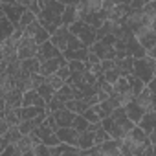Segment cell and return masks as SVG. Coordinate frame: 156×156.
<instances>
[{
	"label": "cell",
	"instance_id": "16",
	"mask_svg": "<svg viewBox=\"0 0 156 156\" xmlns=\"http://www.w3.org/2000/svg\"><path fill=\"white\" fill-rule=\"evenodd\" d=\"M15 31H17L15 24H13L2 11H0V42H2V41H8V39H13Z\"/></svg>",
	"mask_w": 156,
	"mask_h": 156
},
{
	"label": "cell",
	"instance_id": "9",
	"mask_svg": "<svg viewBox=\"0 0 156 156\" xmlns=\"http://www.w3.org/2000/svg\"><path fill=\"white\" fill-rule=\"evenodd\" d=\"M24 37H28V39H33L37 44H44V42H48V41H51V35L41 26V22L37 20V22H33V24H30L28 28H24Z\"/></svg>",
	"mask_w": 156,
	"mask_h": 156
},
{
	"label": "cell",
	"instance_id": "8",
	"mask_svg": "<svg viewBox=\"0 0 156 156\" xmlns=\"http://www.w3.org/2000/svg\"><path fill=\"white\" fill-rule=\"evenodd\" d=\"M90 51H94L101 62L103 61H116V37L114 35H108L105 37L103 41H98L94 46H90Z\"/></svg>",
	"mask_w": 156,
	"mask_h": 156
},
{
	"label": "cell",
	"instance_id": "39",
	"mask_svg": "<svg viewBox=\"0 0 156 156\" xmlns=\"http://www.w3.org/2000/svg\"><path fill=\"white\" fill-rule=\"evenodd\" d=\"M57 77H59V79H62L64 83H68V79H70V75H72V72H70V68L68 66H62L57 73H55Z\"/></svg>",
	"mask_w": 156,
	"mask_h": 156
},
{
	"label": "cell",
	"instance_id": "35",
	"mask_svg": "<svg viewBox=\"0 0 156 156\" xmlns=\"http://www.w3.org/2000/svg\"><path fill=\"white\" fill-rule=\"evenodd\" d=\"M35 156H51V147L44 145V143H39L35 149H33Z\"/></svg>",
	"mask_w": 156,
	"mask_h": 156
},
{
	"label": "cell",
	"instance_id": "48",
	"mask_svg": "<svg viewBox=\"0 0 156 156\" xmlns=\"http://www.w3.org/2000/svg\"><path fill=\"white\" fill-rule=\"evenodd\" d=\"M152 151H154V156H156V145H152Z\"/></svg>",
	"mask_w": 156,
	"mask_h": 156
},
{
	"label": "cell",
	"instance_id": "13",
	"mask_svg": "<svg viewBox=\"0 0 156 156\" xmlns=\"http://www.w3.org/2000/svg\"><path fill=\"white\" fill-rule=\"evenodd\" d=\"M62 66H68V61L62 57H57V59H51V61H46V62H41V75L42 77H50V75H55Z\"/></svg>",
	"mask_w": 156,
	"mask_h": 156
},
{
	"label": "cell",
	"instance_id": "2",
	"mask_svg": "<svg viewBox=\"0 0 156 156\" xmlns=\"http://www.w3.org/2000/svg\"><path fill=\"white\" fill-rule=\"evenodd\" d=\"M101 127L110 134V138H112V140L121 141V140H125V138L132 132V129L136 127V123L127 116L125 107H121V108H118L110 118L103 119Z\"/></svg>",
	"mask_w": 156,
	"mask_h": 156
},
{
	"label": "cell",
	"instance_id": "19",
	"mask_svg": "<svg viewBox=\"0 0 156 156\" xmlns=\"http://www.w3.org/2000/svg\"><path fill=\"white\" fill-rule=\"evenodd\" d=\"M81 151H88L92 147H96V130H85V132H79L77 136V145Z\"/></svg>",
	"mask_w": 156,
	"mask_h": 156
},
{
	"label": "cell",
	"instance_id": "45",
	"mask_svg": "<svg viewBox=\"0 0 156 156\" xmlns=\"http://www.w3.org/2000/svg\"><path fill=\"white\" fill-rule=\"evenodd\" d=\"M149 138H151V143H152V145H156V130H154V132H152Z\"/></svg>",
	"mask_w": 156,
	"mask_h": 156
},
{
	"label": "cell",
	"instance_id": "31",
	"mask_svg": "<svg viewBox=\"0 0 156 156\" xmlns=\"http://www.w3.org/2000/svg\"><path fill=\"white\" fill-rule=\"evenodd\" d=\"M83 118H85V119H87V121H88L90 125H101V123H103L101 116L98 114V110H96L94 107H92V108H88V110H87V112L83 114Z\"/></svg>",
	"mask_w": 156,
	"mask_h": 156
},
{
	"label": "cell",
	"instance_id": "5",
	"mask_svg": "<svg viewBox=\"0 0 156 156\" xmlns=\"http://www.w3.org/2000/svg\"><path fill=\"white\" fill-rule=\"evenodd\" d=\"M0 11L15 24V28H20L22 17L28 11V8L22 0H0Z\"/></svg>",
	"mask_w": 156,
	"mask_h": 156
},
{
	"label": "cell",
	"instance_id": "3",
	"mask_svg": "<svg viewBox=\"0 0 156 156\" xmlns=\"http://www.w3.org/2000/svg\"><path fill=\"white\" fill-rule=\"evenodd\" d=\"M152 147L149 134H145L138 125L132 129V132L121 140V154L123 156H145L147 151Z\"/></svg>",
	"mask_w": 156,
	"mask_h": 156
},
{
	"label": "cell",
	"instance_id": "47",
	"mask_svg": "<svg viewBox=\"0 0 156 156\" xmlns=\"http://www.w3.org/2000/svg\"><path fill=\"white\" fill-rule=\"evenodd\" d=\"M22 156H35V152L31 151V152H26V154H22Z\"/></svg>",
	"mask_w": 156,
	"mask_h": 156
},
{
	"label": "cell",
	"instance_id": "24",
	"mask_svg": "<svg viewBox=\"0 0 156 156\" xmlns=\"http://www.w3.org/2000/svg\"><path fill=\"white\" fill-rule=\"evenodd\" d=\"M134 61L132 57H125V59H116V68L121 73V77H129L134 73Z\"/></svg>",
	"mask_w": 156,
	"mask_h": 156
},
{
	"label": "cell",
	"instance_id": "21",
	"mask_svg": "<svg viewBox=\"0 0 156 156\" xmlns=\"http://www.w3.org/2000/svg\"><path fill=\"white\" fill-rule=\"evenodd\" d=\"M46 118H48V114H44V116H39V118H35V119H28V121H22L20 123V132L24 134V136H30V134H33L41 125H44L46 123Z\"/></svg>",
	"mask_w": 156,
	"mask_h": 156
},
{
	"label": "cell",
	"instance_id": "28",
	"mask_svg": "<svg viewBox=\"0 0 156 156\" xmlns=\"http://www.w3.org/2000/svg\"><path fill=\"white\" fill-rule=\"evenodd\" d=\"M55 99H59V101H62V103L66 105L68 101L75 99V96H73V88H72V87L66 83V85H64V87H62V88H61V90L55 94Z\"/></svg>",
	"mask_w": 156,
	"mask_h": 156
},
{
	"label": "cell",
	"instance_id": "18",
	"mask_svg": "<svg viewBox=\"0 0 156 156\" xmlns=\"http://www.w3.org/2000/svg\"><path fill=\"white\" fill-rule=\"evenodd\" d=\"M96 147L99 149L101 156H123L121 154V141H118V140H108L107 143L96 145Z\"/></svg>",
	"mask_w": 156,
	"mask_h": 156
},
{
	"label": "cell",
	"instance_id": "38",
	"mask_svg": "<svg viewBox=\"0 0 156 156\" xmlns=\"http://www.w3.org/2000/svg\"><path fill=\"white\" fill-rule=\"evenodd\" d=\"M0 156H22V152L19 151L17 145H9L8 149H4L2 152H0Z\"/></svg>",
	"mask_w": 156,
	"mask_h": 156
},
{
	"label": "cell",
	"instance_id": "32",
	"mask_svg": "<svg viewBox=\"0 0 156 156\" xmlns=\"http://www.w3.org/2000/svg\"><path fill=\"white\" fill-rule=\"evenodd\" d=\"M103 79L114 87V85L121 79V73L118 72V68H114V70H108V72H105V73H103Z\"/></svg>",
	"mask_w": 156,
	"mask_h": 156
},
{
	"label": "cell",
	"instance_id": "23",
	"mask_svg": "<svg viewBox=\"0 0 156 156\" xmlns=\"http://www.w3.org/2000/svg\"><path fill=\"white\" fill-rule=\"evenodd\" d=\"M51 156H81V149L73 145H66V143H59L57 147H51Z\"/></svg>",
	"mask_w": 156,
	"mask_h": 156
},
{
	"label": "cell",
	"instance_id": "14",
	"mask_svg": "<svg viewBox=\"0 0 156 156\" xmlns=\"http://www.w3.org/2000/svg\"><path fill=\"white\" fill-rule=\"evenodd\" d=\"M57 57H62V53H61V50H59L51 41L41 44L39 53H37V59H39L41 62H46V61H51V59H57Z\"/></svg>",
	"mask_w": 156,
	"mask_h": 156
},
{
	"label": "cell",
	"instance_id": "11",
	"mask_svg": "<svg viewBox=\"0 0 156 156\" xmlns=\"http://www.w3.org/2000/svg\"><path fill=\"white\" fill-rule=\"evenodd\" d=\"M33 134L41 140V143H44V145H48V147H57V145L61 143V141H59V138H57V130H55V129H51L48 123L41 125Z\"/></svg>",
	"mask_w": 156,
	"mask_h": 156
},
{
	"label": "cell",
	"instance_id": "10",
	"mask_svg": "<svg viewBox=\"0 0 156 156\" xmlns=\"http://www.w3.org/2000/svg\"><path fill=\"white\" fill-rule=\"evenodd\" d=\"M41 44H37L33 39L22 37V41L19 42V59L20 61H28V59H35L39 53Z\"/></svg>",
	"mask_w": 156,
	"mask_h": 156
},
{
	"label": "cell",
	"instance_id": "1",
	"mask_svg": "<svg viewBox=\"0 0 156 156\" xmlns=\"http://www.w3.org/2000/svg\"><path fill=\"white\" fill-rule=\"evenodd\" d=\"M39 4L41 15L37 17V20L50 35H55L62 26V13L66 9L64 0H39Z\"/></svg>",
	"mask_w": 156,
	"mask_h": 156
},
{
	"label": "cell",
	"instance_id": "41",
	"mask_svg": "<svg viewBox=\"0 0 156 156\" xmlns=\"http://www.w3.org/2000/svg\"><path fill=\"white\" fill-rule=\"evenodd\" d=\"M101 68H103V73L108 72V70H114L116 68V61H103L101 62Z\"/></svg>",
	"mask_w": 156,
	"mask_h": 156
},
{
	"label": "cell",
	"instance_id": "20",
	"mask_svg": "<svg viewBox=\"0 0 156 156\" xmlns=\"http://www.w3.org/2000/svg\"><path fill=\"white\" fill-rule=\"evenodd\" d=\"M22 107H37V108H48V103L42 99V96H41L37 90H31V92H26V94H24V101H22Z\"/></svg>",
	"mask_w": 156,
	"mask_h": 156
},
{
	"label": "cell",
	"instance_id": "26",
	"mask_svg": "<svg viewBox=\"0 0 156 156\" xmlns=\"http://www.w3.org/2000/svg\"><path fill=\"white\" fill-rule=\"evenodd\" d=\"M66 108H68L70 112H73L75 116H83L90 107L87 105V101H85V99H72V101H68V103H66Z\"/></svg>",
	"mask_w": 156,
	"mask_h": 156
},
{
	"label": "cell",
	"instance_id": "40",
	"mask_svg": "<svg viewBox=\"0 0 156 156\" xmlns=\"http://www.w3.org/2000/svg\"><path fill=\"white\" fill-rule=\"evenodd\" d=\"M87 64H101V59H99L94 51H90V53H88V59H87Z\"/></svg>",
	"mask_w": 156,
	"mask_h": 156
},
{
	"label": "cell",
	"instance_id": "7",
	"mask_svg": "<svg viewBox=\"0 0 156 156\" xmlns=\"http://www.w3.org/2000/svg\"><path fill=\"white\" fill-rule=\"evenodd\" d=\"M70 31L79 39L87 48H90V46H94L98 42V30L92 28L90 24L83 22V20H77L73 26H70Z\"/></svg>",
	"mask_w": 156,
	"mask_h": 156
},
{
	"label": "cell",
	"instance_id": "37",
	"mask_svg": "<svg viewBox=\"0 0 156 156\" xmlns=\"http://www.w3.org/2000/svg\"><path fill=\"white\" fill-rule=\"evenodd\" d=\"M61 108H66V105H64L62 101L55 99V98L48 103V112H50V114H53V112H57V110H61Z\"/></svg>",
	"mask_w": 156,
	"mask_h": 156
},
{
	"label": "cell",
	"instance_id": "42",
	"mask_svg": "<svg viewBox=\"0 0 156 156\" xmlns=\"http://www.w3.org/2000/svg\"><path fill=\"white\" fill-rule=\"evenodd\" d=\"M81 156H101V154H99V149L98 147H92L88 151H81Z\"/></svg>",
	"mask_w": 156,
	"mask_h": 156
},
{
	"label": "cell",
	"instance_id": "43",
	"mask_svg": "<svg viewBox=\"0 0 156 156\" xmlns=\"http://www.w3.org/2000/svg\"><path fill=\"white\" fill-rule=\"evenodd\" d=\"M147 87H149V90H151V92H152V94L156 96V77H154V79H152V81H151V83H149Z\"/></svg>",
	"mask_w": 156,
	"mask_h": 156
},
{
	"label": "cell",
	"instance_id": "36",
	"mask_svg": "<svg viewBox=\"0 0 156 156\" xmlns=\"http://www.w3.org/2000/svg\"><path fill=\"white\" fill-rule=\"evenodd\" d=\"M33 22H37V17L28 9L26 13H24V17H22V22H20V28H28L30 24H33Z\"/></svg>",
	"mask_w": 156,
	"mask_h": 156
},
{
	"label": "cell",
	"instance_id": "12",
	"mask_svg": "<svg viewBox=\"0 0 156 156\" xmlns=\"http://www.w3.org/2000/svg\"><path fill=\"white\" fill-rule=\"evenodd\" d=\"M22 101H24V92L15 88L8 96H2V110H19L22 108Z\"/></svg>",
	"mask_w": 156,
	"mask_h": 156
},
{
	"label": "cell",
	"instance_id": "17",
	"mask_svg": "<svg viewBox=\"0 0 156 156\" xmlns=\"http://www.w3.org/2000/svg\"><path fill=\"white\" fill-rule=\"evenodd\" d=\"M64 4H66V9L62 13V26L70 28L73 26L77 20H79V13H77V2H66L64 0Z\"/></svg>",
	"mask_w": 156,
	"mask_h": 156
},
{
	"label": "cell",
	"instance_id": "6",
	"mask_svg": "<svg viewBox=\"0 0 156 156\" xmlns=\"http://www.w3.org/2000/svg\"><path fill=\"white\" fill-rule=\"evenodd\" d=\"M134 75L138 79H141L145 85H149L156 77V61L151 59L149 55L143 59H136L134 61Z\"/></svg>",
	"mask_w": 156,
	"mask_h": 156
},
{
	"label": "cell",
	"instance_id": "25",
	"mask_svg": "<svg viewBox=\"0 0 156 156\" xmlns=\"http://www.w3.org/2000/svg\"><path fill=\"white\" fill-rule=\"evenodd\" d=\"M19 112H20V119H22V121H28V119H35V118H39V116H44V114H48V108L22 107Z\"/></svg>",
	"mask_w": 156,
	"mask_h": 156
},
{
	"label": "cell",
	"instance_id": "30",
	"mask_svg": "<svg viewBox=\"0 0 156 156\" xmlns=\"http://www.w3.org/2000/svg\"><path fill=\"white\" fill-rule=\"evenodd\" d=\"M37 92H39V94L42 96V99H44L46 103H50V101H51V99L55 98V94H57V92H55V90H53V88H51V87H50V85L46 83V77H44V83H42V85L39 87V90H37Z\"/></svg>",
	"mask_w": 156,
	"mask_h": 156
},
{
	"label": "cell",
	"instance_id": "15",
	"mask_svg": "<svg viewBox=\"0 0 156 156\" xmlns=\"http://www.w3.org/2000/svg\"><path fill=\"white\" fill-rule=\"evenodd\" d=\"M51 116H53V119H55V123H57V129L73 127V121H75V118H77V116H75L73 112H70L68 108H61V110L53 112Z\"/></svg>",
	"mask_w": 156,
	"mask_h": 156
},
{
	"label": "cell",
	"instance_id": "29",
	"mask_svg": "<svg viewBox=\"0 0 156 156\" xmlns=\"http://www.w3.org/2000/svg\"><path fill=\"white\" fill-rule=\"evenodd\" d=\"M127 81H129V85H130V88H132V92H134V96H140L145 88H147V85L141 81V79H138V77L132 73V75H129L127 77Z\"/></svg>",
	"mask_w": 156,
	"mask_h": 156
},
{
	"label": "cell",
	"instance_id": "27",
	"mask_svg": "<svg viewBox=\"0 0 156 156\" xmlns=\"http://www.w3.org/2000/svg\"><path fill=\"white\" fill-rule=\"evenodd\" d=\"M20 62H22V72L31 73V75L41 73V61L37 57L35 59H28V61H20Z\"/></svg>",
	"mask_w": 156,
	"mask_h": 156
},
{
	"label": "cell",
	"instance_id": "44",
	"mask_svg": "<svg viewBox=\"0 0 156 156\" xmlns=\"http://www.w3.org/2000/svg\"><path fill=\"white\" fill-rule=\"evenodd\" d=\"M147 55H149L151 59H154V61H156V46H154L152 50H149V51H147Z\"/></svg>",
	"mask_w": 156,
	"mask_h": 156
},
{
	"label": "cell",
	"instance_id": "46",
	"mask_svg": "<svg viewBox=\"0 0 156 156\" xmlns=\"http://www.w3.org/2000/svg\"><path fill=\"white\" fill-rule=\"evenodd\" d=\"M145 156H154V151H152V147H151V149L147 151V154H145Z\"/></svg>",
	"mask_w": 156,
	"mask_h": 156
},
{
	"label": "cell",
	"instance_id": "34",
	"mask_svg": "<svg viewBox=\"0 0 156 156\" xmlns=\"http://www.w3.org/2000/svg\"><path fill=\"white\" fill-rule=\"evenodd\" d=\"M108 140H112L110 134H108L103 127H99V129L96 130V145H103V143H107Z\"/></svg>",
	"mask_w": 156,
	"mask_h": 156
},
{
	"label": "cell",
	"instance_id": "4",
	"mask_svg": "<svg viewBox=\"0 0 156 156\" xmlns=\"http://www.w3.org/2000/svg\"><path fill=\"white\" fill-rule=\"evenodd\" d=\"M152 103H154V94L149 90V87L140 94V96H136L127 107H125V110H127V116L136 123V125H140V121L145 118V114L152 108Z\"/></svg>",
	"mask_w": 156,
	"mask_h": 156
},
{
	"label": "cell",
	"instance_id": "22",
	"mask_svg": "<svg viewBox=\"0 0 156 156\" xmlns=\"http://www.w3.org/2000/svg\"><path fill=\"white\" fill-rule=\"evenodd\" d=\"M77 136H79V132H77L73 127H68V129H57V138L61 143H66V145H77Z\"/></svg>",
	"mask_w": 156,
	"mask_h": 156
},
{
	"label": "cell",
	"instance_id": "33",
	"mask_svg": "<svg viewBox=\"0 0 156 156\" xmlns=\"http://www.w3.org/2000/svg\"><path fill=\"white\" fill-rule=\"evenodd\" d=\"M68 68H70L72 73H81V72H87V62H83V61H70Z\"/></svg>",
	"mask_w": 156,
	"mask_h": 156
}]
</instances>
